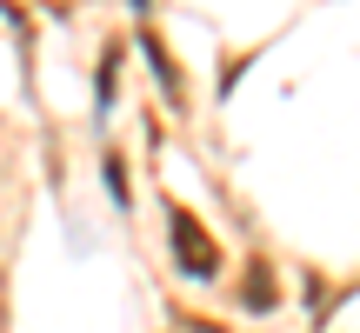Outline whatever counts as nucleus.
I'll return each instance as SVG.
<instances>
[{
  "instance_id": "2",
  "label": "nucleus",
  "mask_w": 360,
  "mask_h": 333,
  "mask_svg": "<svg viewBox=\"0 0 360 333\" xmlns=\"http://www.w3.org/2000/svg\"><path fill=\"white\" fill-rule=\"evenodd\" d=\"M247 307H274V273H267V260H254V273H247Z\"/></svg>"
},
{
  "instance_id": "1",
  "label": "nucleus",
  "mask_w": 360,
  "mask_h": 333,
  "mask_svg": "<svg viewBox=\"0 0 360 333\" xmlns=\"http://www.w3.org/2000/svg\"><path fill=\"white\" fill-rule=\"evenodd\" d=\"M167 240H174V267L187 273V280H214V273H220V247H214V233H207L200 220L187 214V207H167Z\"/></svg>"
}]
</instances>
